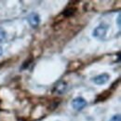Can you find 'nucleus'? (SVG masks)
Returning <instances> with one entry per match:
<instances>
[{
	"mask_svg": "<svg viewBox=\"0 0 121 121\" xmlns=\"http://www.w3.org/2000/svg\"><path fill=\"white\" fill-rule=\"evenodd\" d=\"M107 31H108V25L102 23L93 30L92 36L95 38H98V39H104L107 34Z\"/></svg>",
	"mask_w": 121,
	"mask_h": 121,
	"instance_id": "nucleus-1",
	"label": "nucleus"
},
{
	"mask_svg": "<svg viewBox=\"0 0 121 121\" xmlns=\"http://www.w3.org/2000/svg\"><path fill=\"white\" fill-rule=\"evenodd\" d=\"M88 104L87 101L83 97H76L72 101V107L76 111H81L83 110Z\"/></svg>",
	"mask_w": 121,
	"mask_h": 121,
	"instance_id": "nucleus-2",
	"label": "nucleus"
},
{
	"mask_svg": "<svg viewBox=\"0 0 121 121\" xmlns=\"http://www.w3.org/2000/svg\"><path fill=\"white\" fill-rule=\"evenodd\" d=\"M109 78H110V76H109L108 74H106V73H104V74H101V75H98V76H94V77L91 79V81H92L94 84L100 86V85L105 84L106 82L109 80Z\"/></svg>",
	"mask_w": 121,
	"mask_h": 121,
	"instance_id": "nucleus-3",
	"label": "nucleus"
},
{
	"mask_svg": "<svg viewBox=\"0 0 121 121\" xmlns=\"http://www.w3.org/2000/svg\"><path fill=\"white\" fill-rule=\"evenodd\" d=\"M27 21L29 22L31 26L33 28H36L38 25H39V22H40V17L37 13L35 12H32L30 15L28 16L27 18Z\"/></svg>",
	"mask_w": 121,
	"mask_h": 121,
	"instance_id": "nucleus-4",
	"label": "nucleus"
},
{
	"mask_svg": "<svg viewBox=\"0 0 121 121\" xmlns=\"http://www.w3.org/2000/svg\"><path fill=\"white\" fill-rule=\"evenodd\" d=\"M67 88H68V86H67V83L66 82H64V81H59L56 84V86L54 87V91L57 92L58 94H63L65 91H67Z\"/></svg>",
	"mask_w": 121,
	"mask_h": 121,
	"instance_id": "nucleus-5",
	"label": "nucleus"
},
{
	"mask_svg": "<svg viewBox=\"0 0 121 121\" xmlns=\"http://www.w3.org/2000/svg\"><path fill=\"white\" fill-rule=\"evenodd\" d=\"M76 9H75V8H67L62 12V14L64 16H66V17H70V16L74 15L76 13Z\"/></svg>",
	"mask_w": 121,
	"mask_h": 121,
	"instance_id": "nucleus-6",
	"label": "nucleus"
},
{
	"mask_svg": "<svg viewBox=\"0 0 121 121\" xmlns=\"http://www.w3.org/2000/svg\"><path fill=\"white\" fill-rule=\"evenodd\" d=\"M7 37V33L3 28L0 27V42H3Z\"/></svg>",
	"mask_w": 121,
	"mask_h": 121,
	"instance_id": "nucleus-7",
	"label": "nucleus"
},
{
	"mask_svg": "<svg viewBox=\"0 0 121 121\" xmlns=\"http://www.w3.org/2000/svg\"><path fill=\"white\" fill-rule=\"evenodd\" d=\"M109 121H121L120 115H115V116H113Z\"/></svg>",
	"mask_w": 121,
	"mask_h": 121,
	"instance_id": "nucleus-8",
	"label": "nucleus"
},
{
	"mask_svg": "<svg viewBox=\"0 0 121 121\" xmlns=\"http://www.w3.org/2000/svg\"><path fill=\"white\" fill-rule=\"evenodd\" d=\"M117 26L118 27H120L121 25V15L120 13L118 14V16H117Z\"/></svg>",
	"mask_w": 121,
	"mask_h": 121,
	"instance_id": "nucleus-9",
	"label": "nucleus"
},
{
	"mask_svg": "<svg viewBox=\"0 0 121 121\" xmlns=\"http://www.w3.org/2000/svg\"><path fill=\"white\" fill-rule=\"evenodd\" d=\"M2 54H3V48L0 47V56H2Z\"/></svg>",
	"mask_w": 121,
	"mask_h": 121,
	"instance_id": "nucleus-10",
	"label": "nucleus"
}]
</instances>
